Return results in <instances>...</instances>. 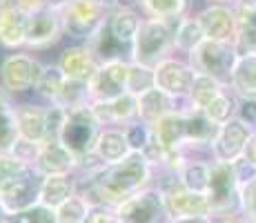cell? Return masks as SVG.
I'll use <instances>...</instances> for the list:
<instances>
[{
	"instance_id": "d6986e66",
	"label": "cell",
	"mask_w": 256,
	"mask_h": 223,
	"mask_svg": "<svg viewBox=\"0 0 256 223\" xmlns=\"http://www.w3.org/2000/svg\"><path fill=\"white\" fill-rule=\"evenodd\" d=\"M27 25L29 14L22 9H9L0 12V47L12 52H22L27 45Z\"/></svg>"
},
{
	"instance_id": "5b68a950",
	"label": "cell",
	"mask_w": 256,
	"mask_h": 223,
	"mask_svg": "<svg viewBox=\"0 0 256 223\" xmlns=\"http://www.w3.org/2000/svg\"><path fill=\"white\" fill-rule=\"evenodd\" d=\"M238 56H240V52L234 43L205 41L187 61H190V65L194 67L196 74L212 76L218 83H223L225 87H230V81H232V74H234L236 63H238Z\"/></svg>"
},
{
	"instance_id": "7a4b0ae2",
	"label": "cell",
	"mask_w": 256,
	"mask_h": 223,
	"mask_svg": "<svg viewBox=\"0 0 256 223\" xmlns=\"http://www.w3.org/2000/svg\"><path fill=\"white\" fill-rule=\"evenodd\" d=\"M240 194H243V187L238 183L234 165L212 161L210 187L205 192L212 219H225V216L240 214Z\"/></svg>"
},
{
	"instance_id": "44dd1931",
	"label": "cell",
	"mask_w": 256,
	"mask_h": 223,
	"mask_svg": "<svg viewBox=\"0 0 256 223\" xmlns=\"http://www.w3.org/2000/svg\"><path fill=\"white\" fill-rule=\"evenodd\" d=\"M152 132L158 138V143L165 147L167 152L183 150L187 143V121H185V107L176 110L172 114L163 116L158 123L152 125Z\"/></svg>"
},
{
	"instance_id": "4dcf8cb0",
	"label": "cell",
	"mask_w": 256,
	"mask_h": 223,
	"mask_svg": "<svg viewBox=\"0 0 256 223\" xmlns=\"http://www.w3.org/2000/svg\"><path fill=\"white\" fill-rule=\"evenodd\" d=\"M225 89L228 87H225L223 83H218L216 78L205 76V74H196L190 94H187L185 105L192 107V110H203L205 112L212 105V101H216Z\"/></svg>"
},
{
	"instance_id": "5bb4252c",
	"label": "cell",
	"mask_w": 256,
	"mask_h": 223,
	"mask_svg": "<svg viewBox=\"0 0 256 223\" xmlns=\"http://www.w3.org/2000/svg\"><path fill=\"white\" fill-rule=\"evenodd\" d=\"M194 16L208 41L236 45V32H238V12L236 9L218 7V5H205Z\"/></svg>"
},
{
	"instance_id": "3957f363",
	"label": "cell",
	"mask_w": 256,
	"mask_h": 223,
	"mask_svg": "<svg viewBox=\"0 0 256 223\" xmlns=\"http://www.w3.org/2000/svg\"><path fill=\"white\" fill-rule=\"evenodd\" d=\"M40 69L42 61L27 49L7 54L0 61V89L9 94L14 101H22L27 94L34 92Z\"/></svg>"
},
{
	"instance_id": "ffe728a7",
	"label": "cell",
	"mask_w": 256,
	"mask_h": 223,
	"mask_svg": "<svg viewBox=\"0 0 256 223\" xmlns=\"http://www.w3.org/2000/svg\"><path fill=\"white\" fill-rule=\"evenodd\" d=\"M94 154L105 163V167L125 161L132 154V145L127 141L125 130L122 127H114V125L102 127L100 136L96 141V147H94Z\"/></svg>"
},
{
	"instance_id": "8d00e7d4",
	"label": "cell",
	"mask_w": 256,
	"mask_h": 223,
	"mask_svg": "<svg viewBox=\"0 0 256 223\" xmlns=\"http://www.w3.org/2000/svg\"><path fill=\"white\" fill-rule=\"evenodd\" d=\"M122 130L127 134V141H130V145H132V152H138V154L145 150V145L152 141V136H154L152 127L145 125V123L138 121V118H136L134 123H130V125H125Z\"/></svg>"
},
{
	"instance_id": "2e32d148",
	"label": "cell",
	"mask_w": 256,
	"mask_h": 223,
	"mask_svg": "<svg viewBox=\"0 0 256 223\" xmlns=\"http://www.w3.org/2000/svg\"><path fill=\"white\" fill-rule=\"evenodd\" d=\"M78 158L62 145L58 138L42 143L34 170L40 176H58V174H76Z\"/></svg>"
},
{
	"instance_id": "cb8c5ba5",
	"label": "cell",
	"mask_w": 256,
	"mask_h": 223,
	"mask_svg": "<svg viewBox=\"0 0 256 223\" xmlns=\"http://www.w3.org/2000/svg\"><path fill=\"white\" fill-rule=\"evenodd\" d=\"M74 194H78V178L76 174H58V176H42L40 183V199L38 203L52 207H60L65 201H70Z\"/></svg>"
},
{
	"instance_id": "7bdbcfd3",
	"label": "cell",
	"mask_w": 256,
	"mask_h": 223,
	"mask_svg": "<svg viewBox=\"0 0 256 223\" xmlns=\"http://www.w3.org/2000/svg\"><path fill=\"white\" fill-rule=\"evenodd\" d=\"M85 223H118V219H116V212L110 210V207H94L90 219Z\"/></svg>"
},
{
	"instance_id": "d6a6232c",
	"label": "cell",
	"mask_w": 256,
	"mask_h": 223,
	"mask_svg": "<svg viewBox=\"0 0 256 223\" xmlns=\"http://www.w3.org/2000/svg\"><path fill=\"white\" fill-rule=\"evenodd\" d=\"M236 12H238L236 47L240 54L256 52V0H245Z\"/></svg>"
},
{
	"instance_id": "681fc988",
	"label": "cell",
	"mask_w": 256,
	"mask_h": 223,
	"mask_svg": "<svg viewBox=\"0 0 256 223\" xmlns=\"http://www.w3.org/2000/svg\"><path fill=\"white\" fill-rule=\"evenodd\" d=\"M250 158V161L256 165V132H254V136H252V141H250V147H248V154H245Z\"/></svg>"
},
{
	"instance_id": "c3c4849f",
	"label": "cell",
	"mask_w": 256,
	"mask_h": 223,
	"mask_svg": "<svg viewBox=\"0 0 256 223\" xmlns=\"http://www.w3.org/2000/svg\"><path fill=\"white\" fill-rule=\"evenodd\" d=\"M74 3H76V0H47V7L54 9V12H62V9H67Z\"/></svg>"
},
{
	"instance_id": "277c9868",
	"label": "cell",
	"mask_w": 256,
	"mask_h": 223,
	"mask_svg": "<svg viewBox=\"0 0 256 223\" xmlns=\"http://www.w3.org/2000/svg\"><path fill=\"white\" fill-rule=\"evenodd\" d=\"M100 132H102V125H100V121L94 116L92 105H90V107H80V110L67 112L56 138L76 158H82L94 152Z\"/></svg>"
},
{
	"instance_id": "d4e9b609",
	"label": "cell",
	"mask_w": 256,
	"mask_h": 223,
	"mask_svg": "<svg viewBox=\"0 0 256 223\" xmlns=\"http://www.w3.org/2000/svg\"><path fill=\"white\" fill-rule=\"evenodd\" d=\"M142 14L138 9H122L118 7L107 16V29L112 32V36L116 38L120 45L132 49L136 36H138V29L142 25Z\"/></svg>"
},
{
	"instance_id": "7402d4cb",
	"label": "cell",
	"mask_w": 256,
	"mask_h": 223,
	"mask_svg": "<svg viewBox=\"0 0 256 223\" xmlns=\"http://www.w3.org/2000/svg\"><path fill=\"white\" fill-rule=\"evenodd\" d=\"M165 203L172 219H178V216H212L208 196L185 190L183 185L176 187L170 194H165Z\"/></svg>"
},
{
	"instance_id": "9a60e30c",
	"label": "cell",
	"mask_w": 256,
	"mask_h": 223,
	"mask_svg": "<svg viewBox=\"0 0 256 223\" xmlns=\"http://www.w3.org/2000/svg\"><path fill=\"white\" fill-rule=\"evenodd\" d=\"M56 63L67 76V81L87 83V85L92 83V78L96 76L98 67H100V63L94 56L90 45L85 43H70L67 47H62Z\"/></svg>"
},
{
	"instance_id": "ba28073f",
	"label": "cell",
	"mask_w": 256,
	"mask_h": 223,
	"mask_svg": "<svg viewBox=\"0 0 256 223\" xmlns=\"http://www.w3.org/2000/svg\"><path fill=\"white\" fill-rule=\"evenodd\" d=\"M107 16L110 14L105 9L96 7L90 0H76L74 5L60 12L65 38H70L72 43H90L94 34L105 25Z\"/></svg>"
},
{
	"instance_id": "d590c367",
	"label": "cell",
	"mask_w": 256,
	"mask_h": 223,
	"mask_svg": "<svg viewBox=\"0 0 256 223\" xmlns=\"http://www.w3.org/2000/svg\"><path fill=\"white\" fill-rule=\"evenodd\" d=\"M94 207L90 201L82 199L80 194H74L70 201H65L60 207H56V219L58 223H85L90 219Z\"/></svg>"
},
{
	"instance_id": "4fadbf2b",
	"label": "cell",
	"mask_w": 256,
	"mask_h": 223,
	"mask_svg": "<svg viewBox=\"0 0 256 223\" xmlns=\"http://www.w3.org/2000/svg\"><path fill=\"white\" fill-rule=\"evenodd\" d=\"M16 121L22 141L42 143L52 141V123H49V105L38 101H16Z\"/></svg>"
},
{
	"instance_id": "7c38bea8",
	"label": "cell",
	"mask_w": 256,
	"mask_h": 223,
	"mask_svg": "<svg viewBox=\"0 0 256 223\" xmlns=\"http://www.w3.org/2000/svg\"><path fill=\"white\" fill-rule=\"evenodd\" d=\"M62 38H65V32H62L60 12L45 7L36 14H29L27 45H24L27 52H47L56 47Z\"/></svg>"
},
{
	"instance_id": "83f0119b",
	"label": "cell",
	"mask_w": 256,
	"mask_h": 223,
	"mask_svg": "<svg viewBox=\"0 0 256 223\" xmlns=\"http://www.w3.org/2000/svg\"><path fill=\"white\" fill-rule=\"evenodd\" d=\"M230 89L236 94V98H256V52L238 56Z\"/></svg>"
},
{
	"instance_id": "484cf974",
	"label": "cell",
	"mask_w": 256,
	"mask_h": 223,
	"mask_svg": "<svg viewBox=\"0 0 256 223\" xmlns=\"http://www.w3.org/2000/svg\"><path fill=\"white\" fill-rule=\"evenodd\" d=\"M20 141L16 121V101L0 89V156H9Z\"/></svg>"
},
{
	"instance_id": "db71d44e",
	"label": "cell",
	"mask_w": 256,
	"mask_h": 223,
	"mask_svg": "<svg viewBox=\"0 0 256 223\" xmlns=\"http://www.w3.org/2000/svg\"><path fill=\"white\" fill-rule=\"evenodd\" d=\"M7 223H20V221H18V216H12V219H9Z\"/></svg>"
},
{
	"instance_id": "e0dca14e",
	"label": "cell",
	"mask_w": 256,
	"mask_h": 223,
	"mask_svg": "<svg viewBox=\"0 0 256 223\" xmlns=\"http://www.w3.org/2000/svg\"><path fill=\"white\" fill-rule=\"evenodd\" d=\"M94 116L100 121L102 127H125L138 118V96L132 92L118 96L110 103H92Z\"/></svg>"
},
{
	"instance_id": "816d5d0a",
	"label": "cell",
	"mask_w": 256,
	"mask_h": 223,
	"mask_svg": "<svg viewBox=\"0 0 256 223\" xmlns=\"http://www.w3.org/2000/svg\"><path fill=\"white\" fill-rule=\"evenodd\" d=\"M18 0H0V12H9V9H16Z\"/></svg>"
},
{
	"instance_id": "8fae6325",
	"label": "cell",
	"mask_w": 256,
	"mask_h": 223,
	"mask_svg": "<svg viewBox=\"0 0 256 223\" xmlns=\"http://www.w3.org/2000/svg\"><path fill=\"white\" fill-rule=\"evenodd\" d=\"M130 69L132 61L102 63L90 83L92 103H110L130 92Z\"/></svg>"
},
{
	"instance_id": "f5cc1de1",
	"label": "cell",
	"mask_w": 256,
	"mask_h": 223,
	"mask_svg": "<svg viewBox=\"0 0 256 223\" xmlns=\"http://www.w3.org/2000/svg\"><path fill=\"white\" fill-rule=\"evenodd\" d=\"M9 219H12V214H9V212L4 210V205L0 203V223H7Z\"/></svg>"
},
{
	"instance_id": "f907efd6",
	"label": "cell",
	"mask_w": 256,
	"mask_h": 223,
	"mask_svg": "<svg viewBox=\"0 0 256 223\" xmlns=\"http://www.w3.org/2000/svg\"><path fill=\"white\" fill-rule=\"evenodd\" d=\"M216 223H248L240 214H234V216H225V219H214Z\"/></svg>"
},
{
	"instance_id": "f546056e",
	"label": "cell",
	"mask_w": 256,
	"mask_h": 223,
	"mask_svg": "<svg viewBox=\"0 0 256 223\" xmlns=\"http://www.w3.org/2000/svg\"><path fill=\"white\" fill-rule=\"evenodd\" d=\"M190 0H138V12L145 18L165 23H178L190 16Z\"/></svg>"
},
{
	"instance_id": "bcb514c9",
	"label": "cell",
	"mask_w": 256,
	"mask_h": 223,
	"mask_svg": "<svg viewBox=\"0 0 256 223\" xmlns=\"http://www.w3.org/2000/svg\"><path fill=\"white\" fill-rule=\"evenodd\" d=\"M90 3H94L96 7H100V9H105L107 14H112L114 9L120 7V0H90Z\"/></svg>"
},
{
	"instance_id": "60d3db41",
	"label": "cell",
	"mask_w": 256,
	"mask_h": 223,
	"mask_svg": "<svg viewBox=\"0 0 256 223\" xmlns=\"http://www.w3.org/2000/svg\"><path fill=\"white\" fill-rule=\"evenodd\" d=\"M236 118H240L245 125H250L256 132V98H238Z\"/></svg>"
},
{
	"instance_id": "8992f818",
	"label": "cell",
	"mask_w": 256,
	"mask_h": 223,
	"mask_svg": "<svg viewBox=\"0 0 256 223\" xmlns=\"http://www.w3.org/2000/svg\"><path fill=\"white\" fill-rule=\"evenodd\" d=\"M118 223H170L172 216L167 212L165 194L156 185L140 190L138 194L130 196L125 203L116 207Z\"/></svg>"
},
{
	"instance_id": "b9f144b4",
	"label": "cell",
	"mask_w": 256,
	"mask_h": 223,
	"mask_svg": "<svg viewBox=\"0 0 256 223\" xmlns=\"http://www.w3.org/2000/svg\"><path fill=\"white\" fill-rule=\"evenodd\" d=\"M234 172H236V176H238L240 187H245L248 183H252L254 178H256V165H254L252 161H250L248 156L238 158V161L234 163Z\"/></svg>"
},
{
	"instance_id": "1f68e13d",
	"label": "cell",
	"mask_w": 256,
	"mask_h": 223,
	"mask_svg": "<svg viewBox=\"0 0 256 223\" xmlns=\"http://www.w3.org/2000/svg\"><path fill=\"white\" fill-rule=\"evenodd\" d=\"M212 158H187V163L178 170V178L185 190L205 194L210 187Z\"/></svg>"
},
{
	"instance_id": "7dc6e473",
	"label": "cell",
	"mask_w": 256,
	"mask_h": 223,
	"mask_svg": "<svg viewBox=\"0 0 256 223\" xmlns=\"http://www.w3.org/2000/svg\"><path fill=\"white\" fill-rule=\"evenodd\" d=\"M245 0H205V5H218V7H232V9H238Z\"/></svg>"
},
{
	"instance_id": "6da1fadb",
	"label": "cell",
	"mask_w": 256,
	"mask_h": 223,
	"mask_svg": "<svg viewBox=\"0 0 256 223\" xmlns=\"http://www.w3.org/2000/svg\"><path fill=\"white\" fill-rule=\"evenodd\" d=\"M174 25L165 21H154V18H142L134 45H132L130 61L136 65L154 69L176 54L174 47Z\"/></svg>"
},
{
	"instance_id": "74e56055",
	"label": "cell",
	"mask_w": 256,
	"mask_h": 223,
	"mask_svg": "<svg viewBox=\"0 0 256 223\" xmlns=\"http://www.w3.org/2000/svg\"><path fill=\"white\" fill-rule=\"evenodd\" d=\"M150 87H154V69L132 63V69H130V92L138 96V94L147 92Z\"/></svg>"
},
{
	"instance_id": "9c48e42d",
	"label": "cell",
	"mask_w": 256,
	"mask_h": 223,
	"mask_svg": "<svg viewBox=\"0 0 256 223\" xmlns=\"http://www.w3.org/2000/svg\"><path fill=\"white\" fill-rule=\"evenodd\" d=\"M252 136H254V130L250 125H245L240 118L228 121L225 125L218 127V134H216V138L212 141V147H210L212 161L234 165L238 158H243L248 154Z\"/></svg>"
},
{
	"instance_id": "52a82bcc",
	"label": "cell",
	"mask_w": 256,
	"mask_h": 223,
	"mask_svg": "<svg viewBox=\"0 0 256 223\" xmlns=\"http://www.w3.org/2000/svg\"><path fill=\"white\" fill-rule=\"evenodd\" d=\"M42 176L34 167H24L18 174L4 178L0 183V203L12 216L22 214L24 210L34 207L40 199Z\"/></svg>"
},
{
	"instance_id": "836d02e7",
	"label": "cell",
	"mask_w": 256,
	"mask_h": 223,
	"mask_svg": "<svg viewBox=\"0 0 256 223\" xmlns=\"http://www.w3.org/2000/svg\"><path fill=\"white\" fill-rule=\"evenodd\" d=\"M60 110L72 112V110H80V107H90L92 105V94L87 83H76V81H67L62 87L58 101L54 103Z\"/></svg>"
},
{
	"instance_id": "ac0fdd59",
	"label": "cell",
	"mask_w": 256,
	"mask_h": 223,
	"mask_svg": "<svg viewBox=\"0 0 256 223\" xmlns=\"http://www.w3.org/2000/svg\"><path fill=\"white\" fill-rule=\"evenodd\" d=\"M183 103L174 101L172 96H167L165 92H160L158 87H150L147 92L138 94V121H142L145 125H154L158 123L163 116L167 114L176 112V110H183Z\"/></svg>"
},
{
	"instance_id": "ee69618b",
	"label": "cell",
	"mask_w": 256,
	"mask_h": 223,
	"mask_svg": "<svg viewBox=\"0 0 256 223\" xmlns=\"http://www.w3.org/2000/svg\"><path fill=\"white\" fill-rule=\"evenodd\" d=\"M45 7H47V0H18V9H22L24 14H36Z\"/></svg>"
},
{
	"instance_id": "f35d334b",
	"label": "cell",
	"mask_w": 256,
	"mask_h": 223,
	"mask_svg": "<svg viewBox=\"0 0 256 223\" xmlns=\"http://www.w3.org/2000/svg\"><path fill=\"white\" fill-rule=\"evenodd\" d=\"M18 221L20 223H58L56 210L42 205V203H36L34 207H29L22 214H18Z\"/></svg>"
},
{
	"instance_id": "30bf717a",
	"label": "cell",
	"mask_w": 256,
	"mask_h": 223,
	"mask_svg": "<svg viewBox=\"0 0 256 223\" xmlns=\"http://www.w3.org/2000/svg\"><path fill=\"white\" fill-rule=\"evenodd\" d=\"M194 76L196 72L190 65V61L185 56L174 54V56H170L167 61L154 67V87H158L167 96H172L174 101L185 105L187 94H190L192 83H194Z\"/></svg>"
},
{
	"instance_id": "f6af8a7d",
	"label": "cell",
	"mask_w": 256,
	"mask_h": 223,
	"mask_svg": "<svg viewBox=\"0 0 256 223\" xmlns=\"http://www.w3.org/2000/svg\"><path fill=\"white\" fill-rule=\"evenodd\" d=\"M170 223H216L212 216H178V219H172Z\"/></svg>"
},
{
	"instance_id": "f1b7e54d",
	"label": "cell",
	"mask_w": 256,
	"mask_h": 223,
	"mask_svg": "<svg viewBox=\"0 0 256 223\" xmlns=\"http://www.w3.org/2000/svg\"><path fill=\"white\" fill-rule=\"evenodd\" d=\"M205 41H208V38H205L203 29H200L198 21H196V16H192V14L185 18H180V21L174 25V47H176V54H178V56L190 58Z\"/></svg>"
},
{
	"instance_id": "603a6c76",
	"label": "cell",
	"mask_w": 256,
	"mask_h": 223,
	"mask_svg": "<svg viewBox=\"0 0 256 223\" xmlns=\"http://www.w3.org/2000/svg\"><path fill=\"white\" fill-rule=\"evenodd\" d=\"M67 83V76L62 74V69L58 67L56 61H42V69L38 74V81L34 85V101L38 103H45V105H54L60 96L62 87Z\"/></svg>"
},
{
	"instance_id": "e575fe53",
	"label": "cell",
	"mask_w": 256,
	"mask_h": 223,
	"mask_svg": "<svg viewBox=\"0 0 256 223\" xmlns=\"http://www.w3.org/2000/svg\"><path fill=\"white\" fill-rule=\"evenodd\" d=\"M236 110H238V98H236V94L228 87L216 101H212V105L205 110V114L210 116L212 123H216V125L220 127L228 121L236 118Z\"/></svg>"
},
{
	"instance_id": "ab89813d",
	"label": "cell",
	"mask_w": 256,
	"mask_h": 223,
	"mask_svg": "<svg viewBox=\"0 0 256 223\" xmlns=\"http://www.w3.org/2000/svg\"><path fill=\"white\" fill-rule=\"evenodd\" d=\"M240 216L248 223H256V178L243 187V194H240Z\"/></svg>"
},
{
	"instance_id": "4316f807",
	"label": "cell",
	"mask_w": 256,
	"mask_h": 223,
	"mask_svg": "<svg viewBox=\"0 0 256 223\" xmlns=\"http://www.w3.org/2000/svg\"><path fill=\"white\" fill-rule=\"evenodd\" d=\"M85 45H90V49L94 52V56L98 58L100 65L102 63H114V61H130V56H132V49L125 47V45H120L114 36H112V32L107 29V21L96 34H94L92 41L85 43Z\"/></svg>"
}]
</instances>
